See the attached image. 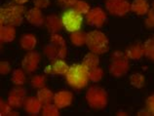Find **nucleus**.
<instances>
[{"mask_svg": "<svg viewBox=\"0 0 154 116\" xmlns=\"http://www.w3.org/2000/svg\"><path fill=\"white\" fill-rule=\"evenodd\" d=\"M129 58L125 53L116 51L111 55L110 63H109V73L113 77H122L129 71L130 62Z\"/></svg>", "mask_w": 154, "mask_h": 116, "instance_id": "nucleus-5", "label": "nucleus"}, {"mask_svg": "<svg viewBox=\"0 0 154 116\" xmlns=\"http://www.w3.org/2000/svg\"><path fill=\"white\" fill-rule=\"evenodd\" d=\"M51 66H52L53 73L57 75H66L68 69H69V66H68L66 62L64 61V59L56 60V61L53 62Z\"/></svg>", "mask_w": 154, "mask_h": 116, "instance_id": "nucleus-20", "label": "nucleus"}, {"mask_svg": "<svg viewBox=\"0 0 154 116\" xmlns=\"http://www.w3.org/2000/svg\"><path fill=\"white\" fill-rule=\"evenodd\" d=\"M33 4L35 7L39 9H46L50 6V0H33Z\"/></svg>", "mask_w": 154, "mask_h": 116, "instance_id": "nucleus-36", "label": "nucleus"}, {"mask_svg": "<svg viewBox=\"0 0 154 116\" xmlns=\"http://www.w3.org/2000/svg\"><path fill=\"white\" fill-rule=\"evenodd\" d=\"M145 26L148 29H154V8H151L145 18Z\"/></svg>", "mask_w": 154, "mask_h": 116, "instance_id": "nucleus-33", "label": "nucleus"}, {"mask_svg": "<svg viewBox=\"0 0 154 116\" xmlns=\"http://www.w3.org/2000/svg\"><path fill=\"white\" fill-rule=\"evenodd\" d=\"M43 107V103L39 101L37 97H29L26 98L25 105H23V108H25L26 112L29 115H38L41 113Z\"/></svg>", "mask_w": 154, "mask_h": 116, "instance_id": "nucleus-14", "label": "nucleus"}, {"mask_svg": "<svg viewBox=\"0 0 154 116\" xmlns=\"http://www.w3.org/2000/svg\"><path fill=\"white\" fill-rule=\"evenodd\" d=\"M11 71V66L7 61H2L0 63V73L2 75H6Z\"/></svg>", "mask_w": 154, "mask_h": 116, "instance_id": "nucleus-35", "label": "nucleus"}, {"mask_svg": "<svg viewBox=\"0 0 154 116\" xmlns=\"http://www.w3.org/2000/svg\"><path fill=\"white\" fill-rule=\"evenodd\" d=\"M150 10V5L147 0H133L131 11L137 16H146Z\"/></svg>", "mask_w": 154, "mask_h": 116, "instance_id": "nucleus-17", "label": "nucleus"}, {"mask_svg": "<svg viewBox=\"0 0 154 116\" xmlns=\"http://www.w3.org/2000/svg\"><path fill=\"white\" fill-rule=\"evenodd\" d=\"M26 99V91L21 86L16 87L10 91L8 95V102L10 103L13 108H20L23 106Z\"/></svg>", "mask_w": 154, "mask_h": 116, "instance_id": "nucleus-10", "label": "nucleus"}, {"mask_svg": "<svg viewBox=\"0 0 154 116\" xmlns=\"http://www.w3.org/2000/svg\"><path fill=\"white\" fill-rule=\"evenodd\" d=\"M43 53L46 58L49 59L50 61L54 62L58 59H66L67 56V48L66 46L60 47L50 42L44 47Z\"/></svg>", "mask_w": 154, "mask_h": 116, "instance_id": "nucleus-11", "label": "nucleus"}, {"mask_svg": "<svg viewBox=\"0 0 154 116\" xmlns=\"http://www.w3.org/2000/svg\"><path fill=\"white\" fill-rule=\"evenodd\" d=\"M70 42L76 47H81L86 44L87 41V33L81 30H77L70 34Z\"/></svg>", "mask_w": 154, "mask_h": 116, "instance_id": "nucleus-22", "label": "nucleus"}, {"mask_svg": "<svg viewBox=\"0 0 154 116\" xmlns=\"http://www.w3.org/2000/svg\"><path fill=\"white\" fill-rule=\"evenodd\" d=\"M89 75H90V80L92 82H100L103 77V70L100 66L95 67V69L89 70Z\"/></svg>", "mask_w": 154, "mask_h": 116, "instance_id": "nucleus-30", "label": "nucleus"}, {"mask_svg": "<svg viewBox=\"0 0 154 116\" xmlns=\"http://www.w3.org/2000/svg\"><path fill=\"white\" fill-rule=\"evenodd\" d=\"M50 42L55 44V45L60 46V47H66V39H64L59 32L58 33H51Z\"/></svg>", "mask_w": 154, "mask_h": 116, "instance_id": "nucleus-31", "label": "nucleus"}, {"mask_svg": "<svg viewBox=\"0 0 154 116\" xmlns=\"http://www.w3.org/2000/svg\"><path fill=\"white\" fill-rule=\"evenodd\" d=\"M73 102V94L67 90H60L54 95L53 102L59 107L60 109L66 108L69 106Z\"/></svg>", "mask_w": 154, "mask_h": 116, "instance_id": "nucleus-12", "label": "nucleus"}, {"mask_svg": "<svg viewBox=\"0 0 154 116\" xmlns=\"http://www.w3.org/2000/svg\"><path fill=\"white\" fill-rule=\"evenodd\" d=\"M86 45L93 53L103 55L109 50V40L103 31L95 29L87 33Z\"/></svg>", "mask_w": 154, "mask_h": 116, "instance_id": "nucleus-3", "label": "nucleus"}, {"mask_svg": "<svg viewBox=\"0 0 154 116\" xmlns=\"http://www.w3.org/2000/svg\"><path fill=\"white\" fill-rule=\"evenodd\" d=\"M137 115H151V113H150V111L146 108V109L140 110L139 112H137Z\"/></svg>", "mask_w": 154, "mask_h": 116, "instance_id": "nucleus-38", "label": "nucleus"}, {"mask_svg": "<svg viewBox=\"0 0 154 116\" xmlns=\"http://www.w3.org/2000/svg\"><path fill=\"white\" fill-rule=\"evenodd\" d=\"M82 63L87 67L89 70H91L95 67L100 66V59H99V55H97L93 52L88 53L85 57L83 58V62Z\"/></svg>", "mask_w": 154, "mask_h": 116, "instance_id": "nucleus-21", "label": "nucleus"}, {"mask_svg": "<svg viewBox=\"0 0 154 116\" xmlns=\"http://www.w3.org/2000/svg\"><path fill=\"white\" fill-rule=\"evenodd\" d=\"M41 114L43 116H59L60 108L55 103H46V105H43Z\"/></svg>", "mask_w": 154, "mask_h": 116, "instance_id": "nucleus-25", "label": "nucleus"}, {"mask_svg": "<svg viewBox=\"0 0 154 116\" xmlns=\"http://www.w3.org/2000/svg\"><path fill=\"white\" fill-rule=\"evenodd\" d=\"M62 22L63 29H66L68 32H74L80 30L83 25V15L78 13L73 8L66 9L62 15Z\"/></svg>", "mask_w": 154, "mask_h": 116, "instance_id": "nucleus-6", "label": "nucleus"}, {"mask_svg": "<svg viewBox=\"0 0 154 116\" xmlns=\"http://www.w3.org/2000/svg\"><path fill=\"white\" fill-rule=\"evenodd\" d=\"M54 95L55 94H53V92L50 89H48L46 87H43L41 89L38 90L36 97L39 99V101L41 102L43 105H46V103L52 102L53 99H54Z\"/></svg>", "mask_w": 154, "mask_h": 116, "instance_id": "nucleus-23", "label": "nucleus"}, {"mask_svg": "<svg viewBox=\"0 0 154 116\" xmlns=\"http://www.w3.org/2000/svg\"><path fill=\"white\" fill-rule=\"evenodd\" d=\"M44 72H45V74H51V73H53L52 66H46V69H45V70H44Z\"/></svg>", "mask_w": 154, "mask_h": 116, "instance_id": "nucleus-39", "label": "nucleus"}, {"mask_svg": "<svg viewBox=\"0 0 154 116\" xmlns=\"http://www.w3.org/2000/svg\"><path fill=\"white\" fill-rule=\"evenodd\" d=\"M47 30L50 33H58L59 31L63 27L62 18H60L58 15L51 14L47 16L45 18V22H44Z\"/></svg>", "mask_w": 154, "mask_h": 116, "instance_id": "nucleus-15", "label": "nucleus"}, {"mask_svg": "<svg viewBox=\"0 0 154 116\" xmlns=\"http://www.w3.org/2000/svg\"><path fill=\"white\" fill-rule=\"evenodd\" d=\"M73 9L76 10L81 15H87L89 11L91 10V7L90 4L85 1V0H77L75 5L73 6Z\"/></svg>", "mask_w": 154, "mask_h": 116, "instance_id": "nucleus-28", "label": "nucleus"}, {"mask_svg": "<svg viewBox=\"0 0 154 116\" xmlns=\"http://www.w3.org/2000/svg\"><path fill=\"white\" fill-rule=\"evenodd\" d=\"M13 111V107L11 106L9 102H4L3 99L0 101V114L1 115H10L11 112Z\"/></svg>", "mask_w": 154, "mask_h": 116, "instance_id": "nucleus-32", "label": "nucleus"}, {"mask_svg": "<svg viewBox=\"0 0 154 116\" xmlns=\"http://www.w3.org/2000/svg\"><path fill=\"white\" fill-rule=\"evenodd\" d=\"M46 83V76L43 74H37L32 76L30 79V85L34 88V89H41V88L45 87Z\"/></svg>", "mask_w": 154, "mask_h": 116, "instance_id": "nucleus-27", "label": "nucleus"}, {"mask_svg": "<svg viewBox=\"0 0 154 116\" xmlns=\"http://www.w3.org/2000/svg\"><path fill=\"white\" fill-rule=\"evenodd\" d=\"M86 22L89 26H94L96 29L103 27L107 20V16L105 11L100 7L91 8L89 13L86 15Z\"/></svg>", "mask_w": 154, "mask_h": 116, "instance_id": "nucleus-8", "label": "nucleus"}, {"mask_svg": "<svg viewBox=\"0 0 154 116\" xmlns=\"http://www.w3.org/2000/svg\"><path fill=\"white\" fill-rule=\"evenodd\" d=\"M104 6L108 13L115 17H124L131 11L129 0H105Z\"/></svg>", "mask_w": 154, "mask_h": 116, "instance_id": "nucleus-7", "label": "nucleus"}, {"mask_svg": "<svg viewBox=\"0 0 154 116\" xmlns=\"http://www.w3.org/2000/svg\"><path fill=\"white\" fill-rule=\"evenodd\" d=\"M145 105H146V108L150 111V113L154 115V94L147 98Z\"/></svg>", "mask_w": 154, "mask_h": 116, "instance_id": "nucleus-37", "label": "nucleus"}, {"mask_svg": "<svg viewBox=\"0 0 154 116\" xmlns=\"http://www.w3.org/2000/svg\"><path fill=\"white\" fill-rule=\"evenodd\" d=\"M64 77L68 85L75 90L84 89L90 81L89 69L83 63H76L69 66Z\"/></svg>", "mask_w": 154, "mask_h": 116, "instance_id": "nucleus-1", "label": "nucleus"}, {"mask_svg": "<svg viewBox=\"0 0 154 116\" xmlns=\"http://www.w3.org/2000/svg\"><path fill=\"white\" fill-rule=\"evenodd\" d=\"M14 1H15V3L20 4V5H23V4L28 2V0H14Z\"/></svg>", "mask_w": 154, "mask_h": 116, "instance_id": "nucleus-40", "label": "nucleus"}, {"mask_svg": "<svg viewBox=\"0 0 154 116\" xmlns=\"http://www.w3.org/2000/svg\"><path fill=\"white\" fill-rule=\"evenodd\" d=\"M16 29L13 26L9 25H2L0 29V39L3 43H10L13 42L16 38Z\"/></svg>", "mask_w": 154, "mask_h": 116, "instance_id": "nucleus-18", "label": "nucleus"}, {"mask_svg": "<svg viewBox=\"0 0 154 116\" xmlns=\"http://www.w3.org/2000/svg\"><path fill=\"white\" fill-rule=\"evenodd\" d=\"M125 54L127 55V57L130 60H133V61H139L144 56V46L143 44L140 43H135L128 47L126 51H125Z\"/></svg>", "mask_w": 154, "mask_h": 116, "instance_id": "nucleus-16", "label": "nucleus"}, {"mask_svg": "<svg viewBox=\"0 0 154 116\" xmlns=\"http://www.w3.org/2000/svg\"><path fill=\"white\" fill-rule=\"evenodd\" d=\"M152 6H153V8H154V1H153V4H152Z\"/></svg>", "mask_w": 154, "mask_h": 116, "instance_id": "nucleus-41", "label": "nucleus"}, {"mask_svg": "<svg viewBox=\"0 0 154 116\" xmlns=\"http://www.w3.org/2000/svg\"><path fill=\"white\" fill-rule=\"evenodd\" d=\"M130 83L137 89L143 88L145 84V78L141 73H134L130 76Z\"/></svg>", "mask_w": 154, "mask_h": 116, "instance_id": "nucleus-26", "label": "nucleus"}, {"mask_svg": "<svg viewBox=\"0 0 154 116\" xmlns=\"http://www.w3.org/2000/svg\"><path fill=\"white\" fill-rule=\"evenodd\" d=\"M26 9L23 5L20 4H7L3 6L0 11V19L2 25H9L19 26L23 23V18L26 17Z\"/></svg>", "mask_w": 154, "mask_h": 116, "instance_id": "nucleus-2", "label": "nucleus"}, {"mask_svg": "<svg viewBox=\"0 0 154 116\" xmlns=\"http://www.w3.org/2000/svg\"><path fill=\"white\" fill-rule=\"evenodd\" d=\"M36 45H37V38L35 37L34 34L31 33L23 34L21 37V39H20V46H21L22 49L27 52L34 50Z\"/></svg>", "mask_w": 154, "mask_h": 116, "instance_id": "nucleus-19", "label": "nucleus"}, {"mask_svg": "<svg viewBox=\"0 0 154 116\" xmlns=\"http://www.w3.org/2000/svg\"><path fill=\"white\" fill-rule=\"evenodd\" d=\"M26 19L30 25L34 26H41L45 22V18H44L41 9H39V8L35 6L26 11Z\"/></svg>", "mask_w": 154, "mask_h": 116, "instance_id": "nucleus-13", "label": "nucleus"}, {"mask_svg": "<svg viewBox=\"0 0 154 116\" xmlns=\"http://www.w3.org/2000/svg\"><path fill=\"white\" fill-rule=\"evenodd\" d=\"M144 55L147 58L154 61V38H149L143 44Z\"/></svg>", "mask_w": 154, "mask_h": 116, "instance_id": "nucleus-29", "label": "nucleus"}, {"mask_svg": "<svg viewBox=\"0 0 154 116\" xmlns=\"http://www.w3.org/2000/svg\"><path fill=\"white\" fill-rule=\"evenodd\" d=\"M85 99L88 105L93 109L100 110L106 107L108 103V95L103 88L92 86L86 92Z\"/></svg>", "mask_w": 154, "mask_h": 116, "instance_id": "nucleus-4", "label": "nucleus"}, {"mask_svg": "<svg viewBox=\"0 0 154 116\" xmlns=\"http://www.w3.org/2000/svg\"><path fill=\"white\" fill-rule=\"evenodd\" d=\"M77 0H57V2L60 6L63 7L66 9H69V8H73V6L75 5Z\"/></svg>", "mask_w": 154, "mask_h": 116, "instance_id": "nucleus-34", "label": "nucleus"}, {"mask_svg": "<svg viewBox=\"0 0 154 116\" xmlns=\"http://www.w3.org/2000/svg\"><path fill=\"white\" fill-rule=\"evenodd\" d=\"M12 82H13L15 85L17 86H23V84L26 83V72L23 69H15L12 73V77H11Z\"/></svg>", "mask_w": 154, "mask_h": 116, "instance_id": "nucleus-24", "label": "nucleus"}, {"mask_svg": "<svg viewBox=\"0 0 154 116\" xmlns=\"http://www.w3.org/2000/svg\"><path fill=\"white\" fill-rule=\"evenodd\" d=\"M41 62V56L34 50L27 52L22 61L23 69L27 73H33L39 67Z\"/></svg>", "mask_w": 154, "mask_h": 116, "instance_id": "nucleus-9", "label": "nucleus"}]
</instances>
